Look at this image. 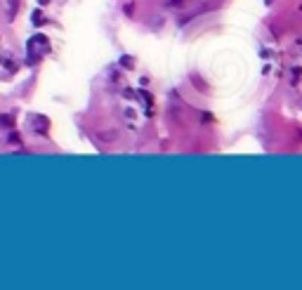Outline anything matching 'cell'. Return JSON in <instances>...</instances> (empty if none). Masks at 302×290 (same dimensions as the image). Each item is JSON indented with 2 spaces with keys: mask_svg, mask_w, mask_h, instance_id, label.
Masks as SVG:
<instances>
[{
  "mask_svg": "<svg viewBox=\"0 0 302 290\" xmlns=\"http://www.w3.org/2000/svg\"><path fill=\"white\" fill-rule=\"evenodd\" d=\"M12 125H14L12 116H0V128H12Z\"/></svg>",
  "mask_w": 302,
  "mask_h": 290,
  "instance_id": "6da1fadb",
  "label": "cell"
},
{
  "mask_svg": "<svg viewBox=\"0 0 302 290\" xmlns=\"http://www.w3.org/2000/svg\"><path fill=\"white\" fill-rule=\"evenodd\" d=\"M14 10H17V0H10V19H14Z\"/></svg>",
  "mask_w": 302,
  "mask_h": 290,
  "instance_id": "7a4b0ae2",
  "label": "cell"
},
{
  "mask_svg": "<svg viewBox=\"0 0 302 290\" xmlns=\"http://www.w3.org/2000/svg\"><path fill=\"white\" fill-rule=\"evenodd\" d=\"M184 2H189V0H170L173 7H180V5H184Z\"/></svg>",
  "mask_w": 302,
  "mask_h": 290,
  "instance_id": "3957f363",
  "label": "cell"
}]
</instances>
